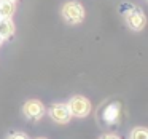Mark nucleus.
Instances as JSON below:
<instances>
[{
    "instance_id": "obj_4",
    "label": "nucleus",
    "mask_w": 148,
    "mask_h": 139,
    "mask_svg": "<svg viewBox=\"0 0 148 139\" xmlns=\"http://www.w3.org/2000/svg\"><path fill=\"white\" fill-rule=\"evenodd\" d=\"M23 113L27 120L38 122V120L43 118V115L46 113V107L43 106V102L38 99H29V101H26L24 106H23Z\"/></svg>"
},
{
    "instance_id": "obj_2",
    "label": "nucleus",
    "mask_w": 148,
    "mask_h": 139,
    "mask_svg": "<svg viewBox=\"0 0 148 139\" xmlns=\"http://www.w3.org/2000/svg\"><path fill=\"white\" fill-rule=\"evenodd\" d=\"M121 15L124 18L127 27L131 30H134V32H140L147 26V16H145V13L140 8L134 7V5H129V8L121 10Z\"/></svg>"
},
{
    "instance_id": "obj_10",
    "label": "nucleus",
    "mask_w": 148,
    "mask_h": 139,
    "mask_svg": "<svg viewBox=\"0 0 148 139\" xmlns=\"http://www.w3.org/2000/svg\"><path fill=\"white\" fill-rule=\"evenodd\" d=\"M8 139H30V138L26 134V133L16 131V133H13V134H10V136H8Z\"/></svg>"
},
{
    "instance_id": "obj_8",
    "label": "nucleus",
    "mask_w": 148,
    "mask_h": 139,
    "mask_svg": "<svg viewBox=\"0 0 148 139\" xmlns=\"http://www.w3.org/2000/svg\"><path fill=\"white\" fill-rule=\"evenodd\" d=\"M131 139H148V131L142 126H137L131 131Z\"/></svg>"
},
{
    "instance_id": "obj_12",
    "label": "nucleus",
    "mask_w": 148,
    "mask_h": 139,
    "mask_svg": "<svg viewBox=\"0 0 148 139\" xmlns=\"http://www.w3.org/2000/svg\"><path fill=\"white\" fill-rule=\"evenodd\" d=\"M3 42H5V40L2 39V35H0V46H2V43H3Z\"/></svg>"
},
{
    "instance_id": "obj_1",
    "label": "nucleus",
    "mask_w": 148,
    "mask_h": 139,
    "mask_svg": "<svg viewBox=\"0 0 148 139\" xmlns=\"http://www.w3.org/2000/svg\"><path fill=\"white\" fill-rule=\"evenodd\" d=\"M61 16L64 18V21L67 24H80L81 21H84L86 11H84V7L80 2H77V0H69V2H65L62 5Z\"/></svg>"
},
{
    "instance_id": "obj_5",
    "label": "nucleus",
    "mask_w": 148,
    "mask_h": 139,
    "mask_svg": "<svg viewBox=\"0 0 148 139\" xmlns=\"http://www.w3.org/2000/svg\"><path fill=\"white\" fill-rule=\"evenodd\" d=\"M48 115L53 122L59 123V125H65V123H69L72 118L67 104H61V102H56V104H53V106H49Z\"/></svg>"
},
{
    "instance_id": "obj_7",
    "label": "nucleus",
    "mask_w": 148,
    "mask_h": 139,
    "mask_svg": "<svg viewBox=\"0 0 148 139\" xmlns=\"http://www.w3.org/2000/svg\"><path fill=\"white\" fill-rule=\"evenodd\" d=\"M16 13V0H0V19L13 18Z\"/></svg>"
},
{
    "instance_id": "obj_9",
    "label": "nucleus",
    "mask_w": 148,
    "mask_h": 139,
    "mask_svg": "<svg viewBox=\"0 0 148 139\" xmlns=\"http://www.w3.org/2000/svg\"><path fill=\"white\" fill-rule=\"evenodd\" d=\"M116 117H118V106H110L108 109L105 110V120L108 123H112V122H115L116 120Z\"/></svg>"
},
{
    "instance_id": "obj_11",
    "label": "nucleus",
    "mask_w": 148,
    "mask_h": 139,
    "mask_svg": "<svg viewBox=\"0 0 148 139\" xmlns=\"http://www.w3.org/2000/svg\"><path fill=\"white\" fill-rule=\"evenodd\" d=\"M100 139H121L119 136H116V134H103Z\"/></svg>"
},
{
    "instance_id": "obj_6",
    "label": "nucleus",
    "mask_w": 148,
    "mask_h": 139,
    "mask_svg": "<svg viewBox=\"0 0 148 139\" xmlns=\"http://www.w3.org/2000/svg\"><path fill=\"white\" fill-rule=\"evenodd\" d=\"M14 30H16V26L11 21V18H3L0 19V35L3 40H8L14 35Z\"/></svg>"
},
{
    "instance_id": "obj_3",
    "label": "nucleus",
    "mask_w": 148,
    "mask_h": 139,
    "mask_svg": "<svg viewBox=\"0 0 148 139\" xmlns=\"http://www.w3.org/2000/svg\"><path fill=\"white\" fill-rule=\"evenodd\" d=\"M67 107L70 110L72 117H77V118H84V117L89 115L91 112V102L88 98L77 94V96H72L67 102Z\"/></svg>"
},
{
    "instance_id": "obj_13",
    "label": "nucleus",
    "mask_w": 148,
    "mask_h": 139,
    "mask_svg": "<svg viewBox=\"0 0 148 139\" xmlns=\"http://www.w3.org/2000/svg\"><path fill=\"white\" fill-rule=\"evenodd\" d=\"M37 139H46V138H37Z\"/></svg>"
}]
</instances>
